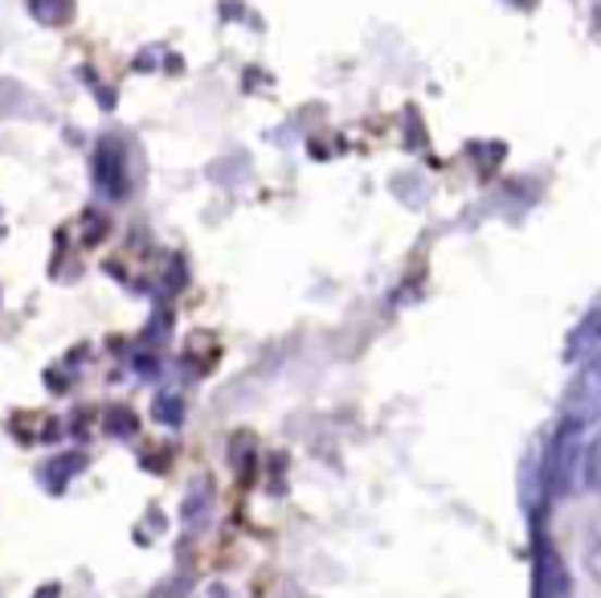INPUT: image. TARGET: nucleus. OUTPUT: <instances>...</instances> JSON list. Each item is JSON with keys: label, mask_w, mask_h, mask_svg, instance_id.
I'll return each mask as SVG.
<instances>
[{"label": "nucleus", "mask_w": 601, "mask_h": 598, "mask_svg": "<svg viewBox=\"0 0 601 598\" xmlns=\"http://www.w3.org/2000/svg\"><path fill=\"white\" fill-rule=\"evenodd\" d=\"M585 447H589V430L561 418V427L549 443V463H544V479H549V492L556 500L577 492V479L585 476Z\"/></svg>", "instance_id": "f257e3e1"}, {"label": "nucleus", "mask_w": 601, "mask_h": 598, "mask_svg": "<svg viewBox=\"0 0 601 598\" xmlns=\"http://www.w3.org/2000/svg\"><path fill=\"white\" fill-rule=\"evenodd\" d=\"M532 598H573V578H568V565H565V558L556 553V546H552V541H536Z\"/></svg>", "instance_id": "7ed1b4c3"}, {"label": "nucleus", "mask_w": 601, "mask_h": 598, "mask_svg": "<svg viewBox=\"0 0 601 598\" xmlns=\"http://www.w3.org/2000/svg\"><path fill=\"white\" fill-rule=\"evenodd\" d=\"M29 9H34V17H41L46 25H58V21H66L74 13V0H29Z\"/></svg>", "instance_id": "423d86ee"}, {"label": "nucleus", "mask_w": 601, "mask_h": 598, "mask_svg": "<svg viewBox=\"0 0 601 598\" xmlns=\"http://www.w3.org/2000/svg\"><path fill=\"white\" fill-rule=\"evenodd\" d=\"M99 188H107L111 197H119L123 193V152H119L115 139H102L99 148Z\"/></svg>", "instance_id": "39448f33"}, {"label": "nucleus", "mask_w": 601, "mask_h": 598, "mask_svg": "<svg viewBox=\"0 0 601 598\" xmlns=\"http://www.w3.org/2000/svg\"><path fill=\"white\" fill-rule=\"evenodd\" d=\"M568 423H577V427H593L601 418V353L581 361V369L573 377V386H568V398H565V414Z\"/></svg>", "instance_id": "f03ea898"}, {"label": "nucleus", "mask_w": 601, "mask_h": 598, "mask_svg": "<svg viewBox=\"0 0 601 598\" xmlns=\"http://www.w3.org/2000/svg\"><path fill=\"white\" fill-rule=\"evenodd\" d=\"M601 353V295L585 308V316L577 320V328L568 332V344H565V357L568 361H585Z\"/></svg>", "instance_id": "20e7f679"}]
</instances>
